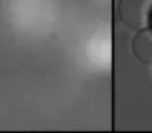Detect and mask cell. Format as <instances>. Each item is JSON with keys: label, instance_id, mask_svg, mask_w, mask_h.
<instances>
[{"label": "cell", "instance_id": "obj_3", "mask_svg": "<svg viewBox=\"0 0 152 133\" xmlns=\"http://www.w3.org/2000/svg\"><path fill=\"white\" fill-rule=\"evenodd\" d=\"M146 28L149 31H152V9H151V12H149V16H148V25H146Z\"/></svg>", "mask_w": 152, "mask_h": 133}, {"label": "cell", "instance_id": "obj_1", "mask_svg": "<svg viewBox=\"0 0 152 133\" xmlns=\"http://www.w3.org/2000/svg\"><path fill=\"white\" fill-rule=\"evenodd\" d=\"M152 9V0H118V19L133 30H142L148 25V16Z\"/></svg>", "mask_w": 152, "mask_h": 133}, {"label": "cell", "instance_id": "obj_2", "mask_svg": "<svg viewBox=\"0 0 152 133\" xmlns=\"http://www.w3.org/2000/svg\"><path fill=\"white\" fill-rule=\"evenodd\" d=\"M133 55L142 62H152V31L148 28L137 30L132 42Z\"/></svg>", "mask_w": 152, "mask_h": 133}]
</instances>
